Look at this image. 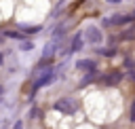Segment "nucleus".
<instances>
[{
	"instance_id": "f257e3e1",
	"label": "nucleus",
	"mask_w": 135,
	"mask_h": 129,
	"mask_svg": "<svg viewBox=\"0 0 135 129\" xmlns=\"http://www.w3.org/2000/svg\"><path fill=\"white\" fill-rule=\"evenodd\" d=\"M55 110H59V112H68V114H72V112L76 110V104H74L72 99H59V102L55 104Z\"/></svg>"
},
{
	"instance_id": "f03ea898",
	"label": "nucleus",
	"mask_w": 135,
	"mask_h": 129,
	"mask_svg": "<svg viewBox=\"0 0 135 129\" xmlns=\"http://www.w3.org/2000/svg\"><path fill=\"white\" fill-rule=\"evenodd\" d=\"M53 78H55V74H53L51 70H46V72H44V74H42V76L34 82V91H36V89H40V87H44V85H49Z\"/></svg>"
},
{
	"instance_id": "7ed1b4c3",
	"label": "nucleus",
	"mask_w": 135,
	"mask_h": 129,
	"mask_svg": "<svg viewBox=\"0 0 135 129\" xmlns=\"http://www.w3.org/2000/svg\"><path fill=\"white\" fill-rule=\"evenodd\" d=\"M86 36H89V42H93V44H97V42H101V32H99V27H86Z\"/></svg>"
},
{
	"instance_id": "20e7f679",
	"label": "nucleus",
	"mask_w": 135,
	"mask_h": 129,
	"mask_svg": "<svg viewBox=\"0 0 135 129\" xmlns=\"http://www.w3.org/2000/svg\"><path fill=\"white\" fill-rule=\"evenodd\" d=\"M133 17H129V15H112L105 23H116V25H122V23H129Z\"/></svg>"
},
{
	"instance_id": "39448f33",
	"label": "nucleus",
	"mask_w": 135,
	"mask_h": 129,
	"mask_svg": "<svg viewBox=\"0 0 135 129\" xmlns=\"http://www.w3.org/2000/svg\"><path fill=\"white\" fill-rule=\"evenodd\" d=\"M76 68H78V70H89V72H93V70H95V63H93L91 59H80V61H76Z\"/></svg>"
},
{
	"instance_id": "423d86ee",
	"label": "nucleus",
	"mask_w": 135,
	"mask_h": 129,
	"mask_svg": "<svg viewBox=\"0 0 135 129\" xmlns=\"http://www.w3.org/2000/svg\"><path fill=\"white\" fill-rule=\"evenodd\" d=\"M120 78H122V74H120V72H116V74H112V76H105V82H108V85H116Z\"/></svg>"
},
{
	"instance_id": "0eeeda50",
	"label": "nucleus",
	"mask_w": 135,
	"mask_h": 129,
	"mask_svg": "<svg viewBox=\"0 0 135 129\" xmlns=\"http://www.w3.org/2000/svg\"><path fill=\"white\" fill-rule=\"evenodd\" d=\"M80 49H82V38L76 36V38L72 40V51H80Z\"/></svg>"
},
{
	"instance_id": "6e6552de",
	"label": "nucleus",
	"mask_w": 135,
	"mask_h": 129,
	"mask_svg": "<svg viewBox=\"0 0 135 129\" xmlns=\"http://www.w3.org/2000/svg\"><path fill=\"white\" fill-rule=\"evenodd\" d=\"M4 36H8V38H23L19 32H4Z\"/></svg>"
},
{
	"instance_id": "1a4fd4ad",
	"label": "nucleus",
	"mask_w": 135,
	"mask_h": 129,
	"mask_svg": "<svg viewBox=\"0 0 135 129\" xmlns=\"http://www.w3.org/2000/svg\"><path fill=\"white\" fill-rule=\"evenodd\" d=\"M131 121L135 123V102H133V106H131Z\"/></svg>"
},
{
	"instance_id": "9d476101",
	"label": "nucleus",
	"mask_w": 135,
	"mask_h": 129,
	"mask_svg": "<svg viewBox=\"0 0 135 129\" xmlns=\"http://www.w3.org/2000/svg\"><path fill=\"white\" fill-rule=\"evenodd\" d=\"M21 49H25V51L32 49V42H21Z\"/></svg>"
},
{
	"instance_id": "9b49d317",
	"label": "nucleus",
	"mask_w": 135,
	"mask_h": 129,
	"mask_svg": "<svg viewBox=\"0 0 135 129\" xmlns=\"http://www.w3.org/2000/svg\"><path fill=\"white\" fill-rule=\"evenodd\" d=\"M13 129H21V123H17V125H15V127H13Z\"/></svg>"
},
{
	"instance_id": "f8f14e48",
	"label": "nucleus",
	"mask_w": 135,
	"mask_h": 129,
	"mask_svg": "<svg viewBox=\"0 0 135 129\" xmlns=\"http://www.w3.org/2000/svg\"><path fill=\"white\" fill-rule=\"evenodd\" d=\"M108 2H112V4H118V2H120V0H108Z\"/></svg>"
},
{
	"instance_id": "ddd939ff",
	"label": "nucleus",
	"mask_w": 135,
	"mask_h": 129,
	"mask_svg": "<svg viewBox=\"0 0 135 129\" xmlns=\"http://www.w3.org/2000/svg\"><path fill=\"white\" fill-rule=\"evenodd\" d=\"M2 61H4V57H2V53H0V66H2Z\"/></svg>"
},
{
	"instance_id": "4468645a",
	"label": "nucleus",
	"mask_w": 135,
	"mask_h": 129,
	"mask_svg": "<svg viewBox=\"0 0 135 129\" xmlns=\"http://www.w3.org/2000/svg\"><path fill=\"white\" fill-rule=\"evenodd\" d=\"M0 93H2V87H0Z\"/></svg>"
},
{
	"instance_id": "2eb2a0df",
	"label": "nucleus",
	"mask_w": 135,
	"mask_h": 129,
	"mask_svg": "<svg viewBox=\"0 0 135 129\" xmlns=\"http://www.w3.org/2000/svg\"><path fill=\"white\" fill-rule=\"evenodd\" d=\"M133 17H135V13H133Z\"/></svg>"
}]
</instances>
